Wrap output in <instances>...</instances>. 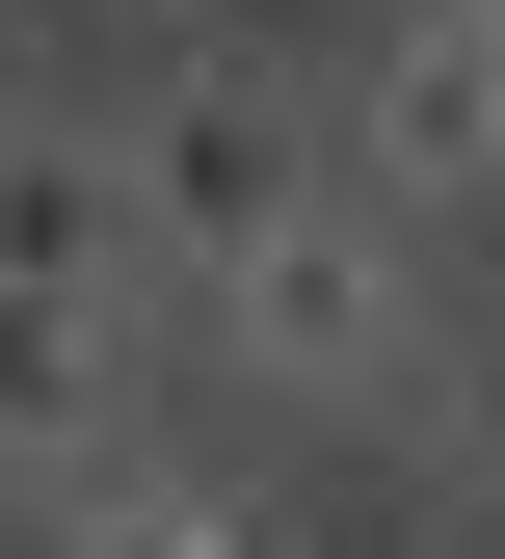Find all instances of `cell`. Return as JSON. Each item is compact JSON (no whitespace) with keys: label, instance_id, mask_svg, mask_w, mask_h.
<instances>
[{"label":"cell","instance_id":"cell-5","mask_svg":"<svg viewBox=\"0 0 505 559\" xmlns=\"http://www.w3.org/2000/svg\"><path fill=\"white\" fill-rule=\"evenodd\" d=\"M81 453H133V294L0 266V479H81Z\"/></svg>","mask_w":505,"mask_h":559},{"label":"cell","instance_id":"cell-6","mask_svg":"<svg viewBox=\"0 0 505 559\" xmlns=\"http://www.w3.org/2000/svg\"><path fill=\"white\" fill-rule=\"evenodd\" d=\"M53 559H266L240 479H160V453H81L53 479Z\"/></svg>","mask_w":505,"mask_h":559},{"label":"cell","instance_id":"cell-9","mask_svg":"<svg viewBox=\"0 0 505 559\" xmlns=\"http://www.w3.org/2000/svg\"><path fill=\"white\" fill-rule=\"evenodd\" d=\"M479 559H505V533H479Z\"/></svg>","mask_w":505,"mask_h":559},{"label":"cell","instance_id":"cell-1","mask_svg":"<svg viewBox=\"0 0 505 559\" xmlns=\"http://www.w3.org/2000/svg\"><path fill=\"white\" fill-rule=\"evenodd\" d=\"M213 346H240L266 400H399L425 373V266H399V187H320V214H266L240 266H187Z\"/></svg>","mask_w":505,"mask_h":559},{"label":"cell","instance_id":"cell-2","mask_svg":"<svg viewBox=\"0 0 505 559\" xmlns=\"http://www.w3.org/2000/svg\"><path fill=\"white\" fill-rule=\"evenodd\" d=\"M133 187H160V266H240L266 214H320V187H346V107L293 81V53H187L160 133H133Z\"/></svg>","mask_w":505,"mask_h":559},{"label":"cell","instance_id":"cell-4","mask_svg":"<svg viewBox=\"0 0 505 559\" xmlns=\"http://www.w3.org/2000/svg\"><path fill=\"white\" fill-rule=\"evenodd\" d=\"M0 266H27V294H160V187H133V133L0 107Z\"/></svg>","mask_w":505,"mask_h":559},{"label":"cell","instance_id":"cell-7","mask_svg":"<svg viewBox=\"0 0 505 559\" xmlns=\"http://www.w3.org/2000/svg\"><path fill=\"white\" fill-rule=\"evenodd\" d=\"M399 427H425V479H479V507H505V320H425Z\"/></svg>","mask_w":505,"mask_h":559},{"label":"cell","instance_id":"cell-3","mask_svg":"<svg viewBox=\"0 0 505 559\" xmlns=\"http://www.w3.org/2000/svg\"><path fill=\"white\" fill-rule=\"evenodd\" d=\"M346 187H399V214H505V27H479V0H399V27L346 53Z\"/></svg>","mask_w":505,"mask_h":559},{"label":"cell","instance_id":"cell-8","mask_svg":"<svg viewBox=\"0 0 505 559\" xmlns=\"http://www.w3.org/2000/svg\"><path fill=\"white\" fill-rule=\"evenodd\" d=\"M479 27H505V0H479Z\"/></svg>","mask_w":505,"mask_h":559}]
</instances>
